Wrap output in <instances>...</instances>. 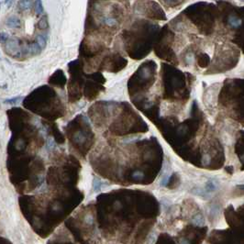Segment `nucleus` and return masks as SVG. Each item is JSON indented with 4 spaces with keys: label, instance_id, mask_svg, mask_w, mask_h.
I'll return each instance as SVG.
<instances>
[{
    "label": "nucleus",
    "instance_id": "nucleus-6",
    "mask_svg": "<svg viewBox=\"0 0 244 244\" xmlns=\"http://www.w3.org/2000/svg\"><path fill=\"white\" fill-rule=\"evenodd\" d=\"M228 23H229V25H230L231 28L237 29V28H239V27L241 26L242 20H241L240 18H238L237 16L230 15V16L229 17V19H228Z\"/></svg>",
    "mask_w": 244,
    "mask_h": 244
},
{
    "label": "nucleus",
    "instance_id": "nucleus-8",
    "mask_svg": "<svg viewBox=\"0 0 244 244\" xmlns=\"http://www.w3.org/2000/svg\"><path fill=\"white\" fill-rule=\"evenodd\" d=\"M193 223L197 226H201L204 224V219L201 215H197L194 219H193Z\"/></svg>",
    "mask_w": 244,
    "mask_h": 244
},
{
    "label": "nucleus",
    "instance_id": "nucleus-2",
    "mask_svg": "<svg viewBox=\"0 0 244 244\" xmlns=\"http://www.w3.org/2000/svg\"><path fill=\"white\" fill-rule=\"evenodd\" d=\"M66 135L74 151L85 158L93 147L95 135L89 123L82 115L69 123L66 127Z\"/></svg>",
    "mask_w": 244,
    "mask_h": 244
},
{
    "label": "nucleus",
    "instance_id": "nucleus-5",
    "mask_svg": "<svg viewBox=\"0 0 244 244\" xmlns=\"http://www.w3.org/2000/svg\"><path fill=\"white\" fill-rule=\"evenodd\" d=\"M48 124H49V125H48V128H49V130H50V131H51L52 135L54 137V139H55L56 141H57L58 143H64V142L65 141L64 136L59 131V130H58L57 126H56L54 123H53V124L48 123Z\"/></svg>",
    "mask_w": 244,
    "mask_h": 244
},
{
    "label": "nucleus",
    "instance_id": "nucleus-7",
    "mask_svg": "<svg viewBox=\"0 0 244 244\" xmlns=\"http://www.w3.org/2000/svg\"><path fill=\"white\" fill-rule=\"evenodd\" d=\"M219 187V183L216 180H209L206 184V192L207 193H211L216 191Z\"/></svg>",
    "mask_w": 244,
    "mask_h": 244
},
{
    "label": "nucleus",
    "instance_id": "nucleus-1",
    "mask_svg": "<svg viewBox=\"0 0 244 244\" xmlns=\"http://www.w3.org/2000/svg\"><path fill=\"white\" fill-rule=\"evenodd\" d=\"M24 107L49 120L59 119L64 115V107L54 90L42 86L34 90L23 102Z\"/></svg>",
    "mask_w": 244,
    "mask_h": 244
},
{
    "label": "nucleus",
    "instance_id": "nucleus-3",
    "mask_svg": "<svg viewBox=\"0 0 244 244\" xmlns=\"http://www.w3.org/2000/svg\"><path fill=\"white\" fill-rule=\"evenodd\" d=\"M156 65L155 62L147 61L138 68L133 75L129 81V93L132 100L140 97L138 99L134 100L137 102L143 97V94H147L149 90L152 88L155 82L156 78Z\"/></svg>",
    "mask_w": 244,
    "mask_h": 244
},
{
    "label": "nucleus",
    "instance_id": "nucleus-4",
    "mask_svg": "<svg viewBox=\"0 0 244 244\" xmlns=\"http://www.w3.org/2000/svg\"><path fill=\"white\" fill-rule=\"evenodd\" d=\"M66 82V76L62 70L56 71L55 73L49 79V83L51 85L55 86H59L60 88H63L65 86Z\"/></svg>",
    "mask_w": 244,
    "mask_h": 244
}]
</instances>
